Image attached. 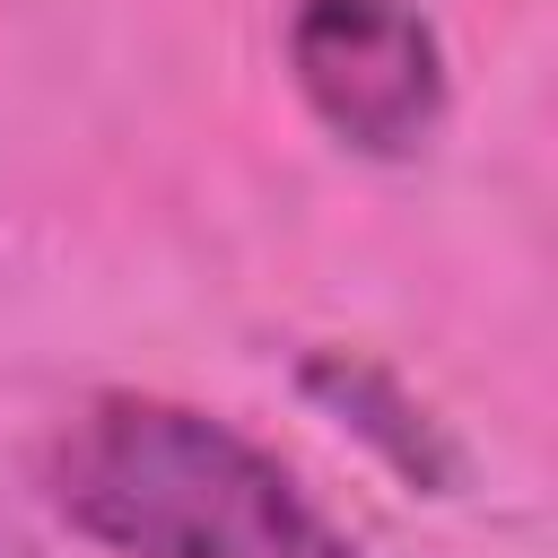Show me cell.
Segmentation results:
<instances>
[{"mask_svg": "<svg viewBox=\"0 0 558 558\" xmlns=\"http://www.w3.org/2000/svg\"><path fill=\"white\" fill-rule=\"evenodd\" d=\"M52 506L122 558H357L253 436L157 392H96L52 436Z\"/></svg>", "mask_w": 558, "mask_h": 558, "instance_id": "1", "label": "cell"}, {"mask_svg": "<svg viewBox=\"0 0 558 558\" xmlns=\"http://www.w3.org/2000/svg\"><path fill=\"white\" fill-rule=\"evenodd\" d=\"M305 105L366 157L427 148L445 113V52L410 0H305L288 26Z\"/></svg>", "mask_w": 558, "mask_h": 558, "instance_id": "2", "label": "cell"}]
</instances>
